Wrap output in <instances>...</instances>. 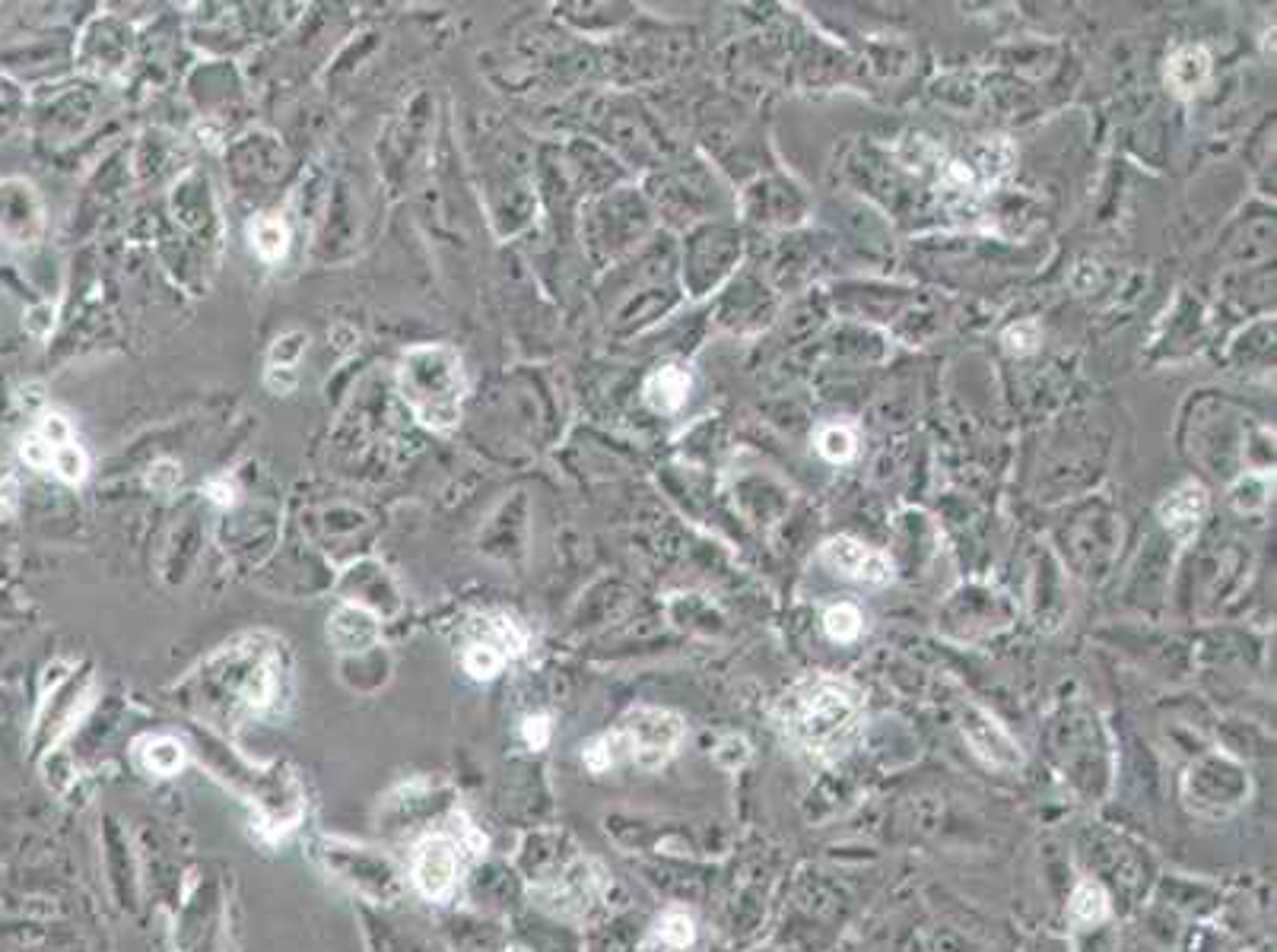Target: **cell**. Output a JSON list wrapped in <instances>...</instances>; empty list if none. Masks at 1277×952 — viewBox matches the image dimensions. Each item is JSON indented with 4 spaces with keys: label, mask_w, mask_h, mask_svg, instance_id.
<instances>
[{
    "label": "cell",
    "mask_w": 1277,
    "mask_h": 952,
    "mask_svg": "<svg viewBox=\"0 0 1277 952\" xmlns=\"http://www.w3.org/2000/svg\"><path fill=\"white\" fill-rule=\"evenodd\" d=\"M775 718L788 744L807 759L836 762L865 731V696L849 680L814 673L785 692Z\"/></svg>",
    "instance_id": "1"
},
{
    "label": "cell",
    "mask_w": 1277,
    "mask_h": 952,
    "mask_svg": "<svg viewBox=\"0 0 1277 952\" xmlns=\"http://www.w3.org/2000/svg\"><path fill=\"white\" fill-rule=\"evenodd\" d=\"M398 384L403 403L426 429L448 432L461 423V407L467 394L461 356L445 343L410 346L400 356Z\"/></svg>",
    "instance_id": "2"
},
{
    "label": "cell",
    "mask_w": 1277,
    "mask_h": 952,
    "mask_svg": "<svg viewBox=\"0 0 1277 952\" xmlns=\"http://www.w3.org/2000/svg\"><path fill=\"white\" fill-rule=\"evenodd\" d=\"M684 740V721L665 708H636L617 731L604 734L585 749L591 771H607L629 759L642 768L665 765Z\"/></svg>",
    "instance_id": "3"
},
{
    "label": "cell",
    "mask_w": 1277,
    "mask_h": 952,
    "mask_svg": "<svg viewBox=\"0 0 1277 952\" xmlns=\"http://www.w3.org/2000/svg\"><path fill=\"white\" fill-rule=\"evenodd\" d=\"M820 559L839 575L852 581H865V585H890L893 581V562L880 550L852 540V537H833L820 546Z\"/></svg>",
    "instance_id": "4"
},
{
    "label": "cell",
    "mask_w": 1277,
    "mask_h": 952,
    "mask_svg": "<svg viewBox=\"0 0 1277 952\" xmlns=\"http://www.w3.org/2000/svg\"><path fill=\"white\" fill-rule=\"evenodd\" d=\"M42 232V206L32 185L0 182V235L13 245H32Z\"/></svg>",
    "instance_id": "5"
},
{
    "label": "cell",
    "mask_w": 1277,
    "mask_h": 952,
    "mask_svg": "<svg viewBox=\"0 0 1277 952\" xmlns=\"http://www.w3.org/2000/svg\"><path fill=\"white\" fill-rule=\"evenodd\" d=\"M455 877H458L455 845L445 842V838H429V842L416 851V861H413V880L419 885V892L429 898H439L455 885Z\"/></svg>",
    "instance_id": "6"
},
{
    "label": "cell",
    "mask_w": 1277,
    "mask_h": 952,
    "mask_svg": "<svg viewBox=\"0 0 1277 952\" xmlns=\"http://www.w3.org/2000/svg\"><path fill=\"white\" fill-rule=\"evenodd\" d=\"M1204 511H1207V492H1204V486H1198V482H1186V486H1179L1173 495L1163 498L1160 521H1163V527L1170 530V534H1176L1179 540H1186V537L1195 534V530H1198Z\"/></svg>",
    "instance_id": "7"
},
{
    "label": "cell",
    "mask_w": 1277,
    "mask_h": 952,
    "mask_svg": "<svg viewBox=\"0 0 1277 952\" xmlns=\"http://www.w3.org/2000/svg\"><path fill=\"white\" fill-rule=\"evenodd\" d=\"M1210 76V55L1201 45H1186L1167 61V86L1179 99H1192Z\"/></svg>",
    "instance_id": "8"
},
{
    "label": "cell",
    "mask_w": 1277,
    "mask_h": 952,
    "mask_svg": "<svg viewBox=\"0 0 1277 952\" xmlns=\"http://www.w3.org/2000/svg\"><path fill=\"white\" fill-rule=\"evenodd\" d=\"M690 384H693V378H690L687 368L665 365V368H658V372H652L649 381H645V403H649L655 413H674L687 403Z\"/></svg>",
    "instance_id": "9"
},
{
    "label": "cell",
    "mask_w": 1277,
    "mask_h": 952,
    "mask_svg": "<svg viewBox=\"0 0 1277 952\" xmlns=\"http://www.w3.org/2000/svg\"><path fill=\"white\" fill-rule=\"evenodd\" d=\"M979 728L985 731V737H979V734H966V737H969V744L976 747V752L982 755L985 762H992V765H998V768L1017 765V762H1021V752H1017L1014 740H1011L1005 731H1001L995 721L982 718Z\"/></svg>",
    "instance_id": "10"
},
{
    "label": "cell",
    "mask_w": 1277,
    "mask_h": 952,
    "mask_svg": "<svg viewBox=\"0 0 1277 952\" xmlns=\"http://www.w3.org/2000/svg\"><path fill=\"white\" fill-rule=\"evenodd\" d=\"M248 235H251L254 251L261 254L264 261H270V264L283 261L286 251H289V229L283 225V219H277V216H257L248 225Z\"/></svg>",
    "instance_id": "11"
},
{
    "label": "cell",
    "mask_w": 1277,
    "mask_h": 952,
    "mask_svg": "<svg viewBox=\"0 0 1277 952\" xmlns=\"http://www.w3.org/2000/svg\"><path fill=\"white\" fill-rule=\"evenodd\" d=\"M817 451L830 464H846L855 458V451H859V439H855V432L849 426L830 423L817 429Z\"/></svg>",
    "instance_id": "12"
},
{
    "label": "cell",
    "mask_w": 1277,
    "mask_h": 952,
    "mask_svg": "<svg viewBox=\"0 0 1277 952\" xmlns=\"http://www.w3.org/2000/svg\"><path fill=\"white\" fill-rule=\"evenodd\" d=\"M862 625H865L862 612L852 604H836L827 610V616H823V628H827V635L833 641H855L862 635Z\"/></svg>",
    "instance_id": "13"
},
{
    "label": "cell",
    "mask_w": 1277,
    "mask_h": 952,
    "mask_svg": "<svg viewBox=\"0 0 1277 952\" xmlns=\"http://www.w3.org/2000/svg\"><path fill=\"white\" fill-rule=\"evenodd\" d=\"M1071 917L1080 924H1096L1106 917V895L1093 883H1080L1071 895Z\"/></svg>",
    "instance_id": "14"
},
{
    "label": "cell",
    "mask_w": 1277,
    "mask_h": 952,
    "mask_svg": "<svg viewBox=\"0 0 1277 952\" xmlns=\"http://www.w3.org/2000/svg\"><path fill=\"white\" fill-rule=\"evenodd\" d=\"M658 940L665 943L668 949H687L693 940H697V927H693V917L687 911H668L655 927Z\"/></svg>",
    "instance_id": "15"
},
{
    "label": "cell",
    "mask_w": 1277,
    "mask_h": 952,
    "mask_svg": "<svg viewBox=\"0 0 1277 952\" xmlns=\"http://www.w3.org/2000/svg\"><path fill=\"white\" fill-rule=\"evenodd\" d=\"M506 657L499 654L490 644H471L464 651V670L474 676V680H493V676L503 670Z\"/></svg>",
    "instance_id": "16"
},
{
    "label": "cell",
    "mask_w": 1277,
    "mask_h": 952,
    "mask_svg": "<svg viewBox=\"0 0 1277 952\" xmlns=\"http://www.w3.org/2000/svg\"><path fill=\"white\" fill-rule=\"evenodd\" d=\"M52 471L64 479V482H83L86 479V471H89V461H86V455H83V448L80 445H64V448H58L55 451V461H52Z\"/></svg>",
    "instance_id": "17"
},
{
    "label": "cell",
    "mask_w": 1277,
    "mask_h": 952,
    "mask_svg": "<svg viewBox=\"0 0 1277 952\" xmlns=\"http://www.w3.org/2000/svg\"><path fill=\"white\" fill-rule=\"evenodd\" d=\"M1001 343H1005L1008 352L1027 356V352H1033V349H1037V343H1039V325H1037V321H1021V325H1011L1005 331V337H1001Z\"/></svg>",
    "instance_id": "18"
},
{
    "label": "cell",
    "mask_w": 1277,
    "mask_h": 952,
    "mask_svg": "<svg viewBox=\"0 0 1277 952\" xmlns=\"http://www.w3.org/2000/svg\"><path fill=\"white\" fill-rule=\"evenodd\" d=\"M36 435H39L45 445H52L55 451L74 442V429H71V423L61 413H45L39 429H36Z\"/></svg>",
    "instance_id": "19"
},
{
    "label": "cell",
    "mask_w": 1277,
    "mask_h": 952,
    "mask_svg": "<svg viewBox=\"0 0 1277 952\" xmlns=\"http://www.w3.org/2000/svg\"><path fill=\"white\" fill-rule=\"evenodd\" d=\"M147 765H150L153 771H159V774H172L175 768L182 765V747H179V744H172V740H156V744L150 747V759H147Z\"/></svg>",
    "instance_id": "20"
},
{
    "label": "cell",
    "mask_w": 1277,
    "mask_h": 952,
    "mask_svg": "<svg viewBox=\"0 0 1277 952\" xmlns=\"http://www.w3.org/2000/svg\"><path fill=\"white\" fill-rule=\"evenodd\" d=\"M20 455H23V461H26L29 467H36V471H52L55 448H52V445H45V442L39 439V435H29V439H23Z\"/></svg>",
    "instance_id": "21"
},
{
    "label": "cell",
    "mask_w": 1277,
    "mask_h": 952,
    "mask_svg": "<svg viewBox=\"0 0 1277 952\" xmlns=\"http://www.w3.org/2000/svg\"><path fill=\"white\" fill-rule=\"evenodd\" d=\"M16 502H20L16 474H13V467L0 458V518H10V514L16 511Z\"/></svg>",
    "instance_id": "22"
},
{
    "label": "cell",
    "mask_w": 1277,
    "mask_h": 952,
    "mask_svg": "<svg viewBox=\"0 0 1277 952\" xmlns=\"http://www.w3.org/2000/svg\"><path fill=\"white\" fill-rule=\"evenodd\" d=\"M147 482H150V489H156V492H169L175 482H179V467L169 464V461H159L156 467H150Z\"/></svg>",
    "instance_id": "23"
},
{
    "label": "cell",
    "mask_w": 1277,
    "mask_h": 952,
    "mask_svg": "<svg viewBox=\"0 0 1277 952\" xmlns=\"http://www.w3.org/2000/svg\"><path fill=\"white\" fill-rule=\"evenodd\" d=\"M267 387L273 394H289L296 387V372L289 365H270L267 368Z\"/></svg>",
    "instance_id": "24"
},
{
    "label": "cell",
    "mask_w": 1277,
    "mask_h": 952,
    "mask_svg": "<svg viewBox=\"0 0 1277 952\" xmlns=\"http://www.w3.org/2000/svg\"><path fill=\"white\" fill-rule=\"evenodd\" d=\"M525 740H528V747H535V749H544L547 747V740H550V721L547 718H528L525 721Z\"/></svg>",
    "instance_id": "25"
},
{
    "label": "cell",
    "mask_w": 1277,
    "mask_h": 952,
    "mask_svg": "<svg viewBox=\"0 0 1277 952\" xmlns=\"http://www.w3.org/2000/svg\"><path fill=\"white\" fill-rule=\"evenodd\" d=\"M207 492L214 495V502H220V505H233L236 502V495H233V486L226 479H210L207 482Z\"/></svg>",
    "instance_id": "26"
}]
</instances>
